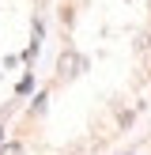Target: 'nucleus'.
Returning <instances> with one entry per match:
<instances>
[{"mask_svg":"<svg viewBox=\"0 0 151 155\" xmlns=\"http://www.w3.org/2000/svg\"><path fill=\"white\" fill-rule=\"evenodd\" d=\"M79 68H83V57H76V53L60 57V76H79Z\"/></svg>","mask_w":151,"mask_h":155,"instance_id":"1","label":"nucleus"},{"mask_svg":"<svg viewBox=\"0 0 151 155\" xmlns=\"http://www.w3.org/2000/svg\"><path fill=\"white\" fill-rule=\"evenodd\" d=\"M0 155H23V148H19V144H4V148H0Z\"/></svg>","mask_w":151,"mask_h":155,"instance_id":"2","label":"nucleus"},{"mask_svg":"<svg viewBox=\"0 0 151 155\" xmlns=\"http://www.w3.org/2000/svg\"><path fill=\"white\" fill-rule=\"evenodd\" d=\"M0 136H4V125H0Z\"/></svg>","mask_w":151,"mask_h":155,"instance_id":"3","label":"nucleus"}]
</instances>
